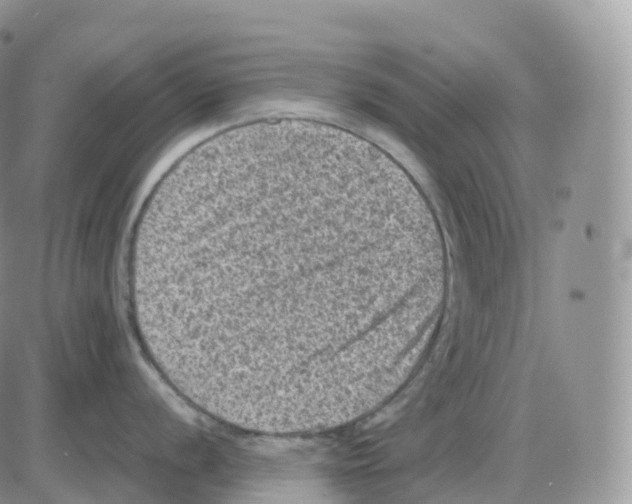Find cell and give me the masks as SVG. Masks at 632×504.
Returning a JSON list of instances; mask_svg holds the SVG:
<instances>
[{
	"instance_id": "cell-1",
	"label": "cell",
	"mask_w": 632,
	"mask_h": 504,
	"mask_svg": "<svg viewBox=\"0 0 632 504\" xmlns=\"http://www.w3.org/2000/svg\"><path fill=\"white\" fill-rule=\"evenodd\" d=\"M416 256L410 196L383 174L322 153L240 156L156 215L151 339L177 390L216 419L337 402L386 359Z\"/></svg>"
}]
</instances>
